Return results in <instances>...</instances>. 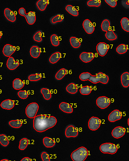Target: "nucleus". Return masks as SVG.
Listing matches in <instances>:
<instances>
[{"mask_svg": "<svg viewBox=\"0 0 129 161\" xmlns=\"http://www.w3.org/2000/svg\"><path fill=\"white\" fill-rule=\"evenodd\" d=\"M0 144L3 147H7L10 144V140L8 139L7 137L4 134L0 135Z\"/></svg>", "mask_w": 129, "mask_h": 161, "instance_id": "33", "label": "nucleus"}, {"mask_svg": "<svg viewBox=\"0 0 129 161\" xmlns=\"http://www.w3.org/2000/svg\"><path fill=\"white\" fill-rule=\"evenodd\" d=\"M16 51V47L10 44H7L3 48V53L6 57H10Z\"/></svg>", "mask_w": 129, "mask_h": 161, "instance_id": "15", "label": "nucleus"}, {"mask_svg": "<svg viewBox=\"0 0 129 161\" xmlns=\"http://www.w3.org/2000/svg\"><path fill=\"white\" fill-rule=\"evenodd\" d=\"M59 107L60 110L66 113L70 114L73 112L72 107L68 103L61 102L59 104Z\"/></svg>", "mask_w": 129, "mask_h": 161, "instance_id": "19", "label": "nucleus"}, {"mask_svg": "<svg viewBox=\"0 0 129 161\" xmlns=\"http://www.w3.org/2000/svg\"><path fill=\"white\" fill-rule=\"evenodd\" d=\"M105 1L112 7H115L117 4V2L115 0H105Z\"/></svg>", "mask_w": 129, "mask_h": 161, "instance_id": "47", "label": "nucleus"}, {"mask_svg": "<svg viewBox=\"0 0 129 161\" xmlns=\"http://www.w3.org/2000/svg\"><path fill=\"white\" fill-rule=\"evenodd\" d=\"M121 83L123 87L125 88L128 87L129 86V73L125 72L123 73L121 76Z\"/></svg>", "mask_w": 129, "mask_h": 161, "instance_id": "21", "label": "nucleus"}, {"mask_svg": "<svg viewBox=\"0 0 129 161\" xmlns=\"http://www.w3.org/2000/svg\"><path fill=\"white\" fill-rule=\"evenodd\" d=\"M121 24L124 30L128 32H129V21L128 18H122L121 21Z\"/></svg>", "mask_w": 129, "mask_h": 161, "instance_id": "32", "label": "nucleus"}, {"mask_svg": "<svg viewBox=\"0 0 129 161\" xmlns=\"http://www.w3.org/2000/svg\"><path fill=\"white\" fill-rule=\"evenodd\" d=\"M63 19H64V17L63 15L58 14L52 18L51 19V22L52 24H55L57 23L63 21Z\"/></svg>", "mask_w": 129, "mask_h": 161, "instance_id": "41", "label": "nucleus"}, {"mask_svg": "<svg viewBox=\"0 0 129 161\" xmlns=\"http://www.w3.org/2000/svg\"><path fill=\"white\" fill-rule=\"evenodd\" d=\"M92 75L89 72L83 73L79 76V79L81 80L86 81L89 80Z\"/></svg>", "mask_w": 129, "mask_h": 161, "instance_id": "44", "label": "nucleus"}, {"mask_svg": "<svg viewBox=\"0 0 129 161\" xmlns=\"http://www.w3.org/2000/svg\"><path fill=\"white\" fill-rule=\"evenodd\" d=\"M100 150L104 154H114L117 151L118 148L116 145L111 143H105L101 145Z\"/></svg>", "mask_w": 129, "mask_h": 161, "instance_id": "4", "label": "nucleus"}, {"mask_svg": "<svg viewBox=\"0 0 129 161\" xmlns=\"http://www.w3.org/2000/svg\"><path fill=\"white\" fill-rule=\"evenodd\" d=\"M95 57L94 54L92 53L83 52L80 55V60L84 62L88 63L91 62Z\"/></svg>", "mask_w": 129, "mask_h": 161, "instance_id": "14", "label": "nucleus"}, {"mask_svg": "<svg viewBox=\"0 0 129 161\" xmlns=\"http://www.w3.org/2000/svg\"><path fill=\"white\" fill-rule=\"evenodd\" d=\"M126 129L125 128L121 126H117L113 129L112 132V135L116 139L120 138L124 136L125 134Z\"/></svg>", "mask_w": 129, "mask_h": 161, "instance_id": "11", "label": "nucleus"}, {"mask_svg": "<svg viewBox=\"0 0 129 161\" xmlns=\"http://www.w3.org/2000/svg\"><path fill=\"white\" fill-rule=\"evenodd\" d=\"M83 27L86 33L92 34L93 33L95 30V27L90 20L86 19L84 21L83 23Z\"/></svg>", "mask_w": 129, "mask_h": 161, "instance_id": "13", "label": "nucleus"}, {"mask_svg": "<svg viewBox=\"0 0 129 161\" xmlns=\"http://www.w3.org/2000/svg\"><path fill=\"white\" fill-rule=\"evenodd\" d=\"M88 155V151L85 147H81L75 150L71 155L72 160L74 161H84Z\"/></svg>", "mask_w": 129, "mask_h": 161, "instance_id": "2", "label": "nucleus"}, {"mask_svg": "<svg viewBox=\"0 0 129 161\" xmlns=\"http://www.w3.org/2000/svg\"><path fill=\"white\" fill-rule=\"evenodd\" d=\"M106 38L110 41H113L117 39L116 34L112 30H109L107 32L105 35Z\"/></svg>", "mask_w": 129, "mask_h": 161, "instance_id": "34", "label": "nucleus"}, {"mask_svg": "<svg viewBox=\"0 0 129 161\" xmlns=\"http://www.w3.org/2000/svg\"><path fill=\"white\" fill-rule=\"evenodd\" d=\"M65 9L66 11L73 16L77 17L79 15V13L77 9L75 8V7L69 4L66 5Z\"/></svg>", "mask_w": 129, "mask_h": 161, "instance_id": "27", "label": "nucleus"}, {"mask_svg": "<svg viewBox=\"0 0 129 161\" xmlns=\"http://www.w3.org/2000/svg\"><path fill=\"white\" fill-rule=\"evenodd\" d=\"M61 57V54L59 51L55 52L52 54L49 58L50 63L54 64L57 63Z\"/></svg>", "mask_w": 129, "mask_h": 161, "instance_id": "24", "label": "nucleus"}, {"mask_svg": "<svg viewBox=\"0 0 129 161\" xmlns=\"http://www.w3.org/2000/svg\"><path fill=\"white\" fill-rule=\"evenodd\" d=\"M4 15L7 19L11 22H15L16 20V15L14 12L12 11L10 9L8 8H6L5 9L4 11Z\"/></svg>", "mask_w": 129, "mask_h": 161, "instance_id": "17", "label": "nucleus"}, {"mask_svg": "<svg viewBox=\"0 0 129 161\" xmlns=\"http://www.w3.org/2000/svg\"><path fill=\"white\" fill-rule=\"evenodd\" d=\"M50 41L52 46H58L60 45V41H59L58 37L55 34H53L50 37Z\"/></svg>", "mask_w": 129, "mask_h": 161, "instance_id": "40", "label": "nucleus"}, {"mask_svg": "<svg viewBox=\"0 0 129 161\" xmlns=\"http://www.w3.org/2000/svg\"><path fill=\"white\" fill-rule=\"evenodd\" d=\"M44 146L47 148H53L55 145V142L54 139L51 138L49 137H45L43 140Z\"/></svg>", "mask_w": 129, "mask_h": 161, "instance_id": "23", "label": "nucleus"}, {"mask_svg": "<svg viewBox=\"0 0 129 161\" xmlns=\"http://www.w3.org/2000/svg\"><path fill=\"white\" fill-rule=\"evenodd\" d=\"M41 158L42 161H50V158L48 153L45 151H43L41 154Z\"/></svg>", "mask_w": 129, "mask_h": 161, "instance_id": "46", "label": "nucleus"}, {"mask_svg": "<svg viewBox=\"0 0 129 161\" xmlns=\"http://www.w3.org/2000/svg\"><path fill=\"white\" fill-rule=\"evenodd\" d=\"M18 95L19 97L22 99H27L29 96L28 92L26 90L19 91L18 93Z\"/></svg>", "mask_w": 129, "mask_h": 161, "instance_id": "45", "label": "nucleus"}, {"mask_svg": "<svg viewBox=\"0 0 129 161\" xmlns=\"http://www.w3.org/2000/svg\"><path fill=\"white\" fill-rule=\"evenodd\" d=\"M32 161V160L31 159H30L29 157H25L24 158L22 159L21 160V161Z\"/></svg>", "mask_w": 129, "mask_h": 161, "instance_id": "48", "label": "nucleus"}, {"mask_svg": "<svg viewBox=\"0 0 129 161\" xmlns=\"http://www.w3.org/2000/svg\"><path fill=\"white\" fill-rule=\"evenodd\" d=\"M30 54L33 58H38L41 53V49L38 46L34 45L30 49Z\"/></svg>", "mask_w": 129, "mask_h": 161, "instance_id": "20", "label": "nucleus"}, {"mask_svg": "<svg viewBox=\"0 0 129 161\" xmlns=\"http://www.w3.org/2000/svg\"><path fill=\"white\" fill-rule=\"evenodd\" d=\"M48 4L47 0H39L36 3V7L39 10L43 11L46 10Z\"/></svg>", "mask_w": 129, "mask_h": 161, "instance_id": "26", "label": "nucleus"}, {"mask_svg": "<svg viewBox=\"0 0 129 161\" xmlns=\"http://www.w3.org/2000/svg\"><path fill=\"white\" fill-rule=\"evenodd\" d=\"M101 120L98 118L92 117L88 122V127L91 130L95 131L98 129L101 124Z\"/></svg>", "mask_w": 129, "mask_h": 161, "instance_id": "8", "label": "nucleus"}, {"mask_svg": "<svg viewBox=\"0 0 129 161\" xmlns=\"http://www.w3.org/2000/svg\"><path fill=\"white\" fill-rule=\"evenodd\" d=\"M65 136L67 138H75L79 134L78 128L73 125H69L66 127L65 132Z\"/></svg>", "mask_w": 129, "mask_h": 161, "instance_id": "7", "label": "nucleus"}, {"mask_svg": "<svg viewBox=\"0 0 129 161\" xmlns=\"http://www.w3.org/2000/svg\"><path fill=\"white\" fill-rule=\"evenodd\" d=\"M23 121L20 120H12L9 122V125L11 127L19 129L22 126Z\"/></svg>", "mask_w": 129, "mask_h": 161, "instance_id": "30", "label": "nucleus"}, {"mask_svg": "<svg viewBox=\"0 0 129 161\" xmlns=\"http://www.w3.org/2000/svg\"><path fill=\"white\" fill-rule=\"evenodd\" d=\"M19 61L15 60L13 57H9L7 62V66L9 70L13 71L16 69L19 65Z\"/></svg>", "mask_w": 129, "mask_h": 161, "instance_id": "16", "label": "nucleus"}, {"mask_svg": "<svg viewBox=\"0 0 129 161\" xmlns=\"http://www.w3.org/2000/svg\"><path fill=\"white\" fill-rule=\"evenodd\" d=\"M3 33L2 32L0 31V39L1 38L2 36Z\"/></svg>", "mask_w": 129, "mask_h": 161, "instance_id": "49", "label": "nucleus"}, {"mask_svg": "<svg viewBox=\"0 0 129 161\" xmlns=\"http://www.w3.org/2000/svg\"><path fill=\"white\" fill-rule=\"evenodd\" d=\"M92 89L91 87L89 86L82 87L80 89V92L82 95H89L90 94L92 91Z\"/></svg>", "mask_w": 129, "mask_h": 161, "instance_id": "39", "label": "nucleus"}, {"mask_svg": "<svg viewBox=\"0 0 129 161\" xmlns=\"http://www.w3.org/2000/svg\"><path fill=\"white\" fill-rule=\"evenodd\" d=\"M41 92L43 95L44 99L49 101L52 98V94L49 89L47 88H42L41 89Z\"/></svg>", "mask_w": 129, "mask_h": 161, "instance_id": "28", "label": "nucleus"}, {"mask_svg": "<svg viewBox=\"0 0 129 161\" xmlns=\"http://www.w3.org/2000/svg\"><path fill=\"white\" fill-rule=\"evenodd\" d=\"M122 112L117 110H114L109 115L108 119L110 122H115L120 120L122 118Z\"/></svg>", "mask_w": 129, "mask_h": 161, "instance_id": "12", "label": "nucleus"}, {"mask_svg": "<svg viewBox=\"0 0 129 161\" xmlns=\"http://www.w3.org/2000/svg\"><path fill=\"white\" fill-rule=\"evenodd\" d=\"M110 26V22L109 20L105 19L103 21L101 24L102 30L105 32H107L109 30Z\"/></svg>", "mask_w": 129, "mask_h": 161, "instance_id": "38", "label": "nucleus"}, {"mask_svg": "<svg viewBox=\"0 0 129 161\" xmlns=\"http://www.w3.org/2000/svg\"><path fill=\"white\" fill-rule=\"evenodd\" d=\"M39 106L36 103L29 104L26 108V115L30 118H34L39 110Z\"/></svg>", "mask_w": 129, "mask_h": 161, "instance_id": "6", "label": "nucleus"}, {"mask_svg": "<svg viewBox=\"0 0 129 161\" xmlns=\"http://www.w3.org/2000/svg\"><path fill=\"white\" fill-rule=\"evenodd\" d=\"M89 7H99L101 5V1L100 0H89L87 2Z\"/></svg>", "mask_w": 129, "mask_h": 161, "instance_id": "43", "label": "nucleus"}, {"mask_svg": "<svg viewBox=\"0 0 129 161\" xmlns=\"http://www.w3.org/2000/svg\"><path fill=\"white\" fill-rule=\"evenodd\" d=\"M57 121L54 116L41 115L36 116L33 120V128L36 132H43L48 129L53 127Z\"/></svg>", "mask_w": 129, "mask_h": 161, "instance_id": "1", "label": "nucleus"}, {"mask_svg": "<svg viewBox=\"0 0 129 161\" xmlns=\"http://www.w3.org/2000/svg\"><path fill=\"white\" fill-rule=\"evenodd\" d=\"M9 160H7V159H4V160H1V161H9Z\"/></svg>", "mask_w": 129, "mask_h": 161, "instance_id": "50", "label": "nucleus"}, {"mask_svg": "<svg viewBox=\"0 0 129 161\" xmlns=\"http://www.w3.org/2000/svg\"><path fill=\"white\" fill-rule=\"evenodd\" d=\"M29 140L26 138H24L21 139L20 141L19 146V149L21 150H24L27 148L28 145L29 144Z\"/></svg>", "mask_w": 129, "mask_h": 161, "instance_id": "36", "label": "nucleus"}, {"mask_svg": "<svg viewBox=\"0 0 129 161\" xmlns=\"http://www.w3.org/2000/svg\"><path fill=\"white\" fill-rule=\"evenodd\" d=\"M128 50V46L123 44L119 45L116 49L117 52L119 54H123L126 53Z\"/></svg>", "mask_w": 129, "mask_h": 161, "instance_id": "37", "label": "nucleus"}, {"mask_svg": "<svg viewBox=\"0 0 129 161\" xmlns=\"http://www.w3.org/2000/svg\"><path fill=\"white\" fill-rule=\"evenodd\" d=\"M128 124L129 125V119L128 120Z\"/></svg>", "mask_w": 129, "mask_h": 161, "instance_id": "51", "label": "nucleus"}, {"mask_svg": "<svg viewBox=\"0 0 129 161\" xmlns=\"http://www.w3.org/2000/svg\"><path fill=\"white\" fill-rule=\"evenodd\" d=\"M19 14L26 18L27 23L29 25L34 24L36 21V15L35 12H30L26 14V10L24 8H21L19 10Z\"/></svg>", "mask_w": 129, "mask_h": 161, "instance_id": "5", "label": "nucleus"}, {"mask_svg": "<svg viewBox=\"0 0 129 161\" xmlns=\"http://www.w3.org/2000/svg\"><path fill=\"white\" fill-rule=\"evenodd\" d=\"M109 49V45L105 43H99L96 46V51L98 54L101 57H104L107 54Z\"/></svg>", "mask_w": 129, "mask_h": 161, "instance_id": "10", "label": "nucleus"}, {"mask_svg": "<svg viewBox=\"0 0 129 161\" xmlns=\"http://www.w3.org/2000/svg\"><path fill=\"white\" fill-rule=\"evenodd\" d=\"M66 91L71 94H75L78 91V86L74 83H70L66 87Z\"/></svg>", "mask_w": 129, "mask_h": 161, "instance_id": "22", "label": "nucleus"}, {"mask_svg": "<svg viewBox=\"0 0 129 161\" xmlns=\"http://www.w3.org/2000/svg\"><path fill=\"white\" fill-rule=\"evenodd\" d=\"M89 81L94 84H96L98 82L103 84H107L109 81V77L105 74L99 72L95 76L92 75Z\"/></svg>", "mask_w": 129, "mask_h": 161, "instance_id": "3", "label": "nucleus"}, {"mask_svg": "<svg viewBox=\"0 0 129 161\" xmlns=\"http://www.w3.org/2000/svg\"><path fill=\"white\" fill-rule=\"evenodd\" d=\"M42 78L41 74H35L29 75L28 79L30 82H37L41 80Z\"/></svg>", "mask_w": 129, "mask_h": 161, "instance_id": "35", "label": "nucleus"}, {"mask_svg": "<svg viewBox=\"0 0 129 161\" xmlns=\"http://www.w3.org/2000/svg\"><path fill=\"white\" fill-rule=\"evenodd\" d=\"M42 36H43V32L41 31H38L33 35V40L36 42L40 43L43 40Z\"/></svg>", "mask_w": 129, "mask_h": 161, "instance_id": "42", "label": "nucleus"}, {"mask_svg": "<svg viewBox=\"0 0 129 161\" xmlns=\"http://www.w3.org/2000/svg\"><path fill=\"white\" fill-rule=\"evenodd\" d=\"M69 42L72 46L75 49H78L81 46V43L80 42L79 39L76 37H71L69 39Z\"/></svg>", "mask_w": 129, "mask_h": 161, "instance_id": "29", "label": "nucleus"}, {"mask_svg": "<svg viewBox=\"0 0 129 161\" xmlns=\"http://www.w3.org/2000/svg\"><path fill=\"white\" fill-rule=\"evenodd\" d=\"M96 104L101 109H105L108 107L110 104V99L106 96L99 97L96 100Z\"/></svg>", "mask_w": 129, "mask_h": 161, "instance_id": "9", "label": "nucleus"}, {"mask_svg": "<svg viewBox=\"0 0 129 161\" xmlns=\"http://www.w3.org/2000/svg\"><path fill=\"white\" fill-rule=\"evenodd\" d=\"M67 74V70L65 68L60 69L57 72L55 76V78L57 80H60Z\"/></svg>", "mask_w": 129, "mask_h": 161, "instance_id": "31", "label": "nucleus"}, {"mask_svg": "<svg viewBox=\"0 0 129 161\" xmlns=\"http://www.w3.org/2000/svg\"><path fill=\"white\" fill-rule=\"evenodd\" d=\"M13 86L16 90H20L25 86V83L19 79H16L13 82Z\"/></svg>", "mask_w": 129, "mask_h": 161, "instance_id": "25", "label": "nucleus"}, {"mask_svg": "<svg viewBox=\"0 0 129 161\" xmlns=\"http://www.w3.org/2000/svg\"><path fill=\"white\" fill-rule=\"evenodd\" d=\"M14 106H15L14 101L10 99L4 100L2 102L1 104V107L5 110H12Z\"/></svg>", "mask_w": 129, "mask_h": 161, "instance_id": "18", "label": "nucleus"}]
</instances>
